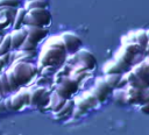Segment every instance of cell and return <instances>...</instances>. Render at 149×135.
<instances>
[{"label":"cell","instance_id":"obj_4","mask_svg":"<svg viewBox=\"0 0 149 135\" xmlns=\"http://www.w3.org/2000/svg\"><path fill=\"white\" fill-rule=\"evenodd\" d=\"M51 23V14L48 8H35L27 12L23 26H38L47 27Z\"/></svg>","mask_w":149,"mask_h":135},{"label":"cell","instance_id":"obj_6","mask_svg":"<svg viewBox=\"0 0 149 135\" xmlns=\"http://www.w3.org/2000/svg\"><path fill=\"white\" fill-rule=\"evenodd\" d=\"M72 101H73L76 108H79L84 112H87L92 108H95L99 105L97 98L93 95V93L90 90L84 91L83 93L76 95L74 98H72Z\"/></svg>","mask_w":149,"mask_h":135},{"label":"cell","instance_id":"obj_11","mask_svg":"<svg viewBox=\"0 0 149 135\" xmlns=\"http://www.w3.org/2000/svg\"><path fill=\"white\" fill-rule=\"evenodd\" d=\"M91 73H92V71L87 70L85 66H83V65H80V64H76L74 66L71 68L70 73H69V77H71L73 80H76V81L79 84V86H80V84H81L86 78L91 77Z\"/></svg>","mask_w":149,"mask_h":135},{"label":"cell","instance_id":"obj_21","mask_svg":"<svg viewBox=\"0 0 149 135\" xmlns=\"http://www.w3.org/2000/svg\"><path fill=\"white\" fill-rule=\"evenodd\" d=\"M27 14V10L22 7V8H17L16 10V15L14 17V21H13V27L14 29H21L23 27V20H24V16Z\"/></svg>","mask_w":149,"mask_h":135},{"label":"cell","instance_id":"obj_3","mask_svg":"<svg viewBox=\"0 0 149 135\" xmlns=\"http://www.w3.org/2000/svg\"><path fill=\"white\" fill-rule=\"evenodd\" d=\"M65 63H66V65H69L71 68L74 66L76 64H80L90 71L94 70V68L97 65V61H95L94 55L91 51H88L87 49H83V48L79 49L74 54H70V56L66 57Z\"/></svg>","mask_w":149,"mask_h":135},{"label":"cell","instance_id":"obj_25","mask_svg":"<svg viewBox=\"0 0 149 135\" xmlns=\"http://www.w3.org/2000/svg\"><path fill=\"white\" fill-rule=\"evenodd\" d=\"M0 85H1V91H2V95L5 94H9L12 92L10 90V86H9V83H8V79H7V74L6 72L0 74Z\"/></svg>","mask_w":149,"mask_h":135},{"label":"cell","instance_id":"obj_8","mask_svg":"<svg viewBox=\"0 0 149 135\" xmlns=\"http://www.w3.org/2000/svg\"><path fill=\"white\" fill-rule=\"evenodd\" d=\"M93 95L97 98L98 102H104L108 95L112 93V88L106 84V81L104 80L102 77H97L94 79V84H93V87L90 90Z\"/></svg>","mask_w":149,"mask_h":135},{"label":"cell","instance_id":"obj_35","mask_svg":"<svg viewBox=\"0 0 149 135\" xmlns=\"http://www.w3.org/2000/svg\"><path fill=\"white\" fill-rule=\"evenodd\" d=\"M0 95H2V91H1V85H0Z\"/></svg>","mask_w":149,"mask_h":135},{"label":"cell","instance_id":"obj_13","mask_svg":"<svg viewBox=\"0 0 149 135\" xmlns=\"http://www.w3.org/2000/svg\"><path fill=\"white\" fill-rule=\"evenodd\" d=\"M130 71L143 83V85L146 87H149V70L144 65L143 62H140V63H136L135 65H133L130 68Z\"/></svg>","mask_w":149,"mask_h":135},{"label":"cell","instance_id":"obj_22","mask_svg":"<svg viewBox=\"0 0 149 135\" xmlns=\"http://www.w3.org/2000/svg\"><path fill=\"white\" fill-rule=\"evenodd\" d=\"M104 80L106 81V84L112 88V91L114 88L118 87V84H119V80L121 78V74H115V73H112V74H104Z\"/></svg>","mask_w":149,"mask_h":135},{"label":"cell","instance_id":"obj_9","mask_svg":"<svg viewBox=\"0 0 149 135\" xmlns=\"http://www.w3.org/2000/svg\"><path fill=\"white\" fill-rule=\"evenodd\" d=\"M59 36L64 43V47H65L68 54H74L79 49H81L83 43H81L80 37L77 34H74L72 31H64Z\"/></svg>","mask_w":149,"mask_h":135},{"label":"cell","instance_id":"obj_33","mask_svg":"<svg viewBox=\"0 0 149 135\" xmlns=\"http://www.w3.org/2000/svg\"><path fill=\"white\" fill-rule=\"evenodd\" d=\"M144 52H146V54H148V52H149V40H148V42H147V45H146Z\"/></svg>","mask_w":149,"mask_h":135},{"label":"cell","instance_id":"obj_37","mask_svg":"<svg viewBox=\"0 0 149 135\" xmlns=\"http://www.w3.org/2000/svg\"><path fill=\"white\" fill-rule=\"evenodd\" d=\"M19 1H20V0H19Z\"/></svg>","mask_w":149,"mask_h":135},{"label":"cell","instance_id":"obj_7","mask_svg":"<svg viewBox=\"0 0 149 135\" xmlns=\"http://www.w3.org/2000/svg\"><path fill=\"white\" fill-rule=\"evenodd\" d=\"M30 92V105L42 108L49 105L50 100V92L44 86H37L34 87Z\"/></svg>","mask_w":149,"mask_h":135},{"label":"cell","instance_id":"obj_16","mask_svg":"<svg viewBox=\"0 0 149 135\" xmlns=\"http://www.w3.org/2000/svg\"><path fill=\"white\" fill-rule=\"evenodd\" d=\"M73 108H74V104H73L72 99H68L66 102L64 104V106L58 112L54 113L55 114V119H57V120H65V119L70 118L72 115Z\"/></svg>","mask_w":149,"mask_h":135},{"label":"cell","instance_id":"obj_26","mask_svg":"<svg viewBox=\"0 0 149 135\" xmlns=\"http://www.w3.org/2000/svg\"><path fill=\"white\" fill-rule=\"evenodd\" d=\"M20 1L19 0H0V7H14L17 8Z\"/></svg>","mask_w":149,"mask_h":135},{"label":"cell","instance_id":"obj_23","mask_svg":"<svg viewBox=\"0 0 149 135\" xmlns=\"http://www.w3.org/2000/svg\"><path fill=\"white\" fill-rule=\"evenodd\" d=\"M9 50H12V49H10V35L8 34L2 38V41L0 43V57L8 54Z\"/></svg>","mask_w":149,"mask_h":135},{"label":"cell","instance_id":"obj_20","mask_svg":"<svg viewBox=\"0 0 149 135\" xmlns=\"http://www.w3.org/2000/svg\"><path fill=\"white\" fill-rule=\"evenodd\" d=\"M23 8L27 12L35 8H48V0H26Z\"/></svg>","mask_w":149,"mask_h":135},{"label":"cell","instance_id":"obj_34","mask_svg":"<svg viewBox=\"0 0 149 135\" xmlns=\"http://www.w3.org/2000/svg\"><path fill=\"white\" fill-rule=\"evenodd\" d=\"M146 31H147V37H148V40H149V29H146Z\"/></svg>","mask_w":149,"mask_h":135},{"label":"cell","instance_id":"obj_5","mask_svg":"<svg viewBox=\"0 0 149 135\" xmlns=\"http://www.w3.org/2000/svg\"><path fill=\"white\" fill-rule=\"evenodd\" d=\"M79 88V84L73 80L71 77L66 76L64 78H62L57 84H56V87H55V91L61 95L63 97L64 99H72L73 95L77 93Z\"/></svg>","mask_w":149,"mask_h":135},{"label":"cell","instance_id":"obj_32","mask_svg":"<svg viewBox=\"0 0 149 135\" xmlns=\"http://www.w3.org/2000/svg\"><path fill=\"white\" fill-rule=\"evenodd\" d=\"M142 62L144 63V65H146V66L148 68V70H149V57L147 56V57H146V58H144V59H143Z\"/></svg>","mask_w":149,"mask_h":135},{"label":"cell","instance_id":"obj_12","mask_svg":"<svg viewBox=\"0 0 149 135\" xmlns=\"http://www.w3.org/2000/svg\"><path fill=\"white\" fill-rule=\"evenodd\" d=\"M142 97V90L127 85L125 87V100L126 105H140Z\"/></svg>","mask_w":149,"mask_h":135},{"label":"cell","instance_id":"obj_10","mask_svg":"<svg viewBox=\"0 0 149 135\" xmlns=\"http://www.w3.org/2000/svg\"><path fill=\"white\" fill-rule=\"evenodd\" d=\"M27 31V40L37 45L42 40H44L48 35V29L45 27L38 26H23L22 27Z\"/></svg>","mask_w":149,"mask_h":135},{"label":"cell","instance_id":"obj_36","mask_svg":"<svg viewBox=\"0 0 149 135\" xmlns=\"http://www.w3.org/2000/svg\"><path fill=\"white\" fill-rule=\"evenodd\" d=\"M147 56H148V57H149V52H148V54H147Z\"/></svg>","mask_w":149,"mask_h":135},{"label":"cell","instance_id":"obj_27","mask_svg":"<svg viewBox=\"0 0 149 135\" xmlns=\"http://www.w3.org/2000/svg\"><path fill=\"white\" fill-rule=\"evenodd\" d=\"M148 101H149V87L142 90V97H141V102H140V105H143V104H146V102H148Z\"/></svg>","mask_w":149,"mask_h":135},{"label":"cell","instance_id":"obj_31","mask_svg":"<svg viewBox=\"0 0 149 135\" xmlns=\"http://www.w3.org/2000/svg\"><path fill=\"white\" fill-rule=\"evenodd\" d=\"M5 111H7L6 109V106H5V102L3 101H0V113H2Z\"/></svg>","mask_w":149,"mask_h":135},{"label":"cell","instance_id":"obj_17","mask_svg":"<svg viewBox=\"0 0 149 135\" xmlns=\"http://www.w3.org/2000/svg\"><path fill=\"white\" fill-rule=\"evenodd\" d=\"M65 102H66V99H64L56 91H54V92L50 93V100H49V105L48 106L54 113H56L64 106Z\"/></svg>","mask_w":149,"mask_h":135},{"label":"cell","instance_id":"obj_30","mask_svg":"<svg viewBox=\"0 0 149 135\" xmlns=\"http://www.w3.org/2000/svg\"><path fill=\"white\" fill-rule=\"evenodd\" d=\"M5 106H6V109L8 111H13V107H12V101H10V97H7L5 99Z\"/></svg>","mask_w":149,"mask_h":135},{"label":"cell","instance_id":"obj_18","mask_svg":"<svg viewBox=\"0 0 149 135\" xmlns=\"http://www.w3.org/2000/svg\"><path fill=\"white\" fill-rule=\"evenodd\" d=\"M132 33H133L134 41L144 50V49H146V45H147V42H148V37H147V31H146V29H137V30H134V31H132Z\"/></svg>","mask_w":149,"mask_h":135},{"label":"cell","instance_id":"obj_24","mask_svg":"<svg viewBox=\"0 0 149 135\" xmlns=\"http://www.w3.org/2000/svg\"><path fill=\"white\" fill-rule=\"evenodd\" d=\"M113 93V98L114 101L118 105H126V100H125V88H114L112 91Z\"/></svg>","mask_w":149,"mask_h":135},{"label":"cell","instance_id":"obj_2","mask_svg":"<svg viewBox=\"0 0 149 135\" xmlns=\"http://www.w3.org/2000/svg\"><path fill=\"white\" fill-rule=\"evenodd\" d=\"M8 71L13 74L19 86L27 84L37 73V69L33 64L27 63V62H16Z\"/></svg>","mask_w":149,"mask_h":135},{"label":"cell","instance_id":"obj_1","mask_svg":"<svg viewBox=\"0 0 149 135\" xmlns=\"http://www.w3.org/2000/svg\"><path fill=\"white\" fill-rule=\"evenodd\" d=\"M66 57L68 52L61 36L54 35L44 42L38 56V65L41 68L51 66L57 69V66L65 62Z\"/></svg>","mask_w":149,"mask_h":135},{"label":"cell","instance_id":"obj_28","mask_svg":"<svg viewBox=\"0 0 149 135\" xmlns=\"http://www.w3.org/2000/svg\"><path fill=\"white\" fill-rule=\"evenodd\" d=\"M22 91V94H23V99H24V104L26 106H29L30 105V92L29 90H21Z\"/></svg>","mask_w":149,"mask_h":135},{"label":"cell","instance_id":"obj_15","mask_svg":"<svg viewBox=\"0 0 149 135\" xmlns=\"http://www.w3.org/2000/svg\"><path fill=\"white\" fill-rule=\"evenodd\" d=\"M129 69H127L125 65H122L121 63H119L118 61L115 59H112V61H108L104 68H102V71H104V74H112V73H115V74H122L125 73L126 71H128Z\"/></svg>","mask_w":149,"mask_h":135},{"label":"cell","instance_id":"obj_29","mask_svg":"<svg viewBox=\"0 0 149 135\" xmlns=\"http://www.w3.org/2000/svg\"><path fill=\"white\" fill-rule=\"evenodd\" d=\"M140 111H141L143 114L149 115V101L146 102V104H143V105H141V106H140Z\"/></svg>","mask_w":149,"mask_h":135},{"label":"cell","instance_id":"obj_14","mask_svg":"<svg viewBox=\"0 0 149 135\" xmlns=\"http://www.w3.org/2000/svg\"><path fill=\"white\" fill-rule=\"evenodd\" d=\"M9 35H10V49H13V50L20 49L27 38V31L23 28L14 29Z\"/></svg>","mask_w":149,"mask_h":135},{"label":"cell","instance_id":"obj_19","mask_svg":"<svg viewBox=\"0 0 149 135\" xmlns=\"http://www.w3.org/2000/svg\"><path fill=\"white\" fill-rule=\"evenodd\" d=\"M10 101H12L13 111H19V109H21L22 107L26 106L22 91H19V92H16L14 95H10Z\"/></svg>","mask_w":149,"mask_h":135}]
</instances>
